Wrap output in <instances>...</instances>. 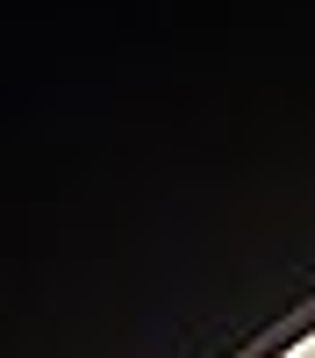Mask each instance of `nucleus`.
Instances as JSON below:
<instances>
[{
	"label": "nucleus",
	"instance_id": "f257e3e1",
	"mask_svg": "<svg viewBox=\"0 0 315 358\" xmlns=\"http://www.w3.org/2000/svg\"><path fill=\"white\" fill-rule=\"evenodd\" d=\"M308 358H315V351H308Z\"/></svg>",
	"mask_w": 315,
	"mask_h": 358
}]
</instances>
